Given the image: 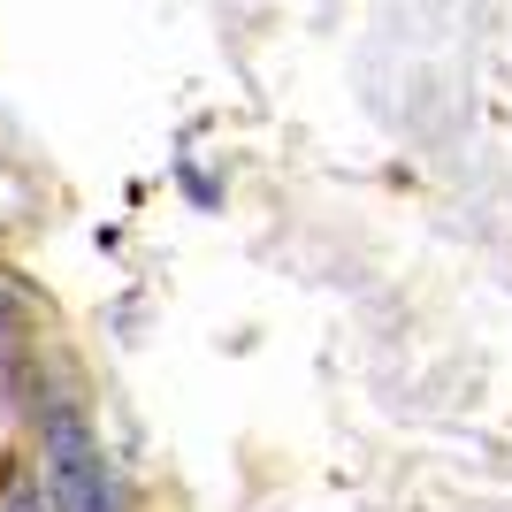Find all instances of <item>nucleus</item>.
I'll return each mask as SVG.
<instances>
[{
	"instance_id": "f03ea898",
	"label": "nucleus",
	"mask_w": 512,
	"mask_h": 512,
	"mask_svg": "<svg viewBox=\"0 0 512 512\" xmlns=\"http://www.w3.org/2000/svg\"><path fill=\"white\" fill-rule=\"evenodd\" d=\"M8 512H46V505H39V490H31V482H16V490H8Z\"/></svg>"
},
{
	"instance_id": "f257e3e1",
	"label": "nucleus",
	"mask_w": 512,
	"mask_h": 512,
	"mask_svg": "<svg viewBox=\"0 0 512 512\" xmlns=\"http://www.w3.org/2000/svg\"><path fill=\"white\" fill-rule=\"evenodd\" d=\"M39 436H46L54 505H62V512H123V505H115V474H107L100 444H92V421L69 406V398H46V406H39Z\"/></svg>"
},
{
	"instance_id": "7ed1b4c3",
	"label": "nucleus",
	"mask_w": 512,
	"mask_h": 512,
	"mask_svg": "<svg viewBox=\"0 0 512 512\" xmlns=\"http://www.w3.org/2000/svg\"><path fill=\"white\" fill-rule=\"evenodd\" d=\"M8 321H16V306H8V299H0V329H8Z\"/></svg>"
}]
</instances>
